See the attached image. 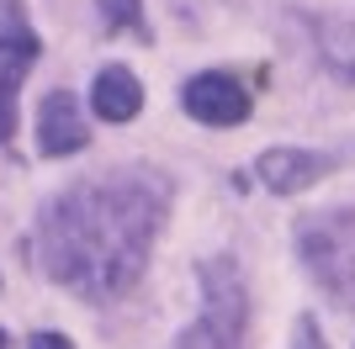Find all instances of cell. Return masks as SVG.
<instances>
[{
  "instance_id": "6da1fadb",
  "label": "cell",
  "mask_w": 355,
  "mask_h": 349,
  "mask_svg": "<svg viewBox=\"0 0 355 349\" xmlns=\"http://www.w3.org/2000/svg\"><path fill=\"white\" fill-rule=\"evenodd\" d=\"M170 190L154 174H106L64 190L43 206L37 260L59 286L80 296H122L148 260Z\"/></svg>"
},
{
  "instance_id": "7a4b0ae2",
  "label": "cell",
  "mask_w": 355,
  "mask_h": 349,
  "mask_svg": "<svg viewBox=\"0 0 355 349\" xmlns=\"http://www.w3.org/2000/svg\"><path fill=\"white\" fill-rule=\"evenodd\" d=\"M297 244H302V260H308L313 280L329 296H340L345 307H355V206L308 217L297 228Z\"/></svg>"
},
{
  "instance_id": "3957f363",
  "label": "cell",
  "mask_w": 355,
  "mask_h": 349,
  "mask_svg": "<svg viewBox=\"0 0 355 349\" xmlns=\"http://www.w3.org/2000/svg\"><path fill=\"white\" fill-rule=\"evenodd\" d=\"M202 286H207V312L186 334V349H244V339H250V291L239 280L234 260H207Z\"/></svg>"
},
{
  "instance_id": "277c9868",
  "label": "cell",
  "mask_w": 355,
  "mask_h": 349,
  "mask_svg": "<svg viewBox=\"0 0 355 349\" xmlns=\"http://www.w3.org/2000/svg\"><path fill=\"white\" fill-rule=\"evenodd\" d=\"M32 58H37V37L27 32L21 11L6 6V16H0V143L16 132V85L32 69Z\"/></svg>"
},
{
  "instance_id": "5b68a950",
  "label": "cell",
  "mask_w": 355,
  "mask_h": 349,
  "mask_svg": "<svg viewBox=\"0 0 355 349\" xmlns=\"http://www.w3.org/2000/svg\"><path fill=\"white\" fill-rule=\"evenodd\" d=\"M180 101L207 127H234V122L250 116V90L239 85L234 74H196L191 85L180 90Z\"/></svg>"
},
{
  "instance_id": "8992f818",
  "label": "cell",
  "mask_w": 355,
  "mask_h": 349,
  "mask_svg": "<svg viewBox=\"0 0 355 349\" xmlns=\"http://www.w3.org/2000/svg\"><path fill=\"white\" fill-rule=\"evenodd\" d=\"M85 116H80V106H74L69 90H48L43 96V111H37V154H48V159H64V154H74V148H85Z\"/></svg>"
},
{
  "instance_id": "52a82bcc",
  "label": "cell",
  "mask_w": 355,
  "mask_h": 349,
  "mask_svg": "<svg viewBox=\"0 0 355 349\" xmlns=\"http://www.w3.org/2000/svg\"><path fill=\"white\" fill-rule=\"evenodd\" d=\"M324 170H329V159H318V154H302V148H270V154H260V180H266L270 190H282V196H292V190L313 186Z\"/></svg>"
},
{
  "instance_id": "ba28073f",
  "label": "cell",
  "mask_w": 355,
  "mask_h": 349,
  "mask_svg": "<svg viewBox=\"0 0 355 349\" xmlns=\"http://www.w3.org/2000/svg\"><path fill=\"white\" fill-rule=\"evenodd\" d=\"M90 106H96L101 122H128V116H138V106H144V90H138V80L122 69V64H112V69L96 74Z\"/></svg>"
},
{
  "instance_id": "9c48e42d",
  "label": "cell",
  "mask_w": 355,
  "mask_h": 349,
  "mask_svg": "<svg viewBox=\"0 0 355 349\" xmlns=\"http://www.w3.org/2000/svg\"><path fill=\"white\" fill-rule=\"evenodd\" d=\"M318 43H324L329 69L345 74L355 85V21H324V27H318Z\"/></svg>"
},
{
  "instance_id": "30bf717a",
  "label": "cell",
  "mask_w": 355,
  "mask_h": 349,
  "mask_svg": "<svg viewBox=\"0 0 355 349\" xmlns=\"http://www.w3.org/2000/svg\"><path fill=\"white\" fill-rule=\"evenodd\" d=\"M96 6H101L106 32H138V37H144V11H138V0H96Z\"/></svg>"
},
{
  "instance_id": "8fae6325",
  "label": "cell",
  "mask_w": 355,
  "mask_h": 349,
  "mask_svg": "<svg viewBox=\"0 0 355 349\" xmlns=\"http://www.w3.org/2000/svg\"><path fill=\"white\" fill-rule=\"evenodd\" d=\"M292 349H329V344H324V334H318V323H313V318H297Z\"/></svg>"
},
{
  "instance_id": "7c38bea8",
  "label": "cell",
  "mask_w": 355,
  "mask_h": 349,
  "mask_svg": "<svg viewBox=\"0 0 355 349\" xmlns=\"http://www.w3.org/2000/svg\"><path fill=\"white\" fill-rule=\"evenodd\" d=\"M32 349H74L64 334H32Z\"/></svg>"
},
{
  "instance_id": "4fadbf2b",
  "label": "cell",
  "mask_w": 355,
  "mask_h": 349,
  "mask_svg": "<svg viewBox=\"0 0 355 349\" xmlns=\"http://www.w3.org/2000/svg\"><path fill=\"white\" fill-rule=\"evenodd\" d=\"M0 349H6V334H0Z\"/></svg>"
}]
</instances>
